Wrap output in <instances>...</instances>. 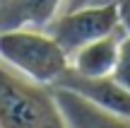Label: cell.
<instances>
[{
  "mask_svg": "<svg viewBox=\"0 0 130 128\" xmlns=\"http://www.w3.org/2000/svg\"><path fill=\"white\" fill-rule=\"evenodd\" d=\"M118 29H123L118 3H106V5H89V7H75L68 12H60L46 32L56 39L58 46L70 58V53H75L79 46L94 41V39L108 36Z\"/></svg>",
  "mask_w": 130,
  "mask_h": 128,
  "instance_id": "3",
  "label": "cell"
},
{
  "mask_svg": "<svg viewBox=\"0 0 130 128\" xmlns=\"http://www.w3.org/2000/svg\"><path fill=\"white\" fill-rule=\"evenodd\" d=\"M118 10H121V24L125 32H130V0H121L118 3Z\"/></svg>",
  "mask_w": 130,
  "mask_h": 128,
  "instance_id": "10",
  "label": "cell"
},
{
  "mask_svg": "<svg viewBox=\"0 0 130 128\" xmlns=\"http://www.w3.org/2000/svg\"><path fill=\"white\" fill-rule=\"evenodd\" d=\"M0 63L31 82L51 87L68 68V53L41 29L0 32Z\"/></svg>",
  "mask_w": 130,
  "mask_h": 128,
  "instance_id": "2",
  "label": "cell"
},
{
  "mask_svg": "<svg viewBox=\"0 0 130 128\" xmlns=\"http://www.w3.org/2000/svg\"><path fill=\"white\" fill-rule=\"evenodd\" d=\"M51 92L70 128H130V119L99 109L77 92L63 90V87H51Z\"/></svg>",
  "mask_w": 130,
  "mask_h": 128,
  "instance_id": "5",
  "label": "cell"
},
{
  "mask_svg": "<svg viewBox=\"0 0 130 128\" xmlns=\"http://www.w3.org/2000/svg\"><path fill=\"white\" fill-rule=\"evenodd\" d=\"M51 87H63V90L77 92L79 97H84L87 102L96 104L99 109H106V111H111V114L130 119V90H125V87L118 80H113L111 75L84 77V75H79V73L65 68Z\"/></svg>",
  "mask_w": 130,
  "mask_h": 128,
  "instance_id": "4",
  "label": "cell"
},
{
  "mask_svg": "<svg viewBox=\"0 0 130 128\" xmlns=\"http://www.w3.org/2000/svg\"><path fill=\"white\" fill-rule=\"evenodd\" d=\"M0 128H70L51 87L31 82L0 63Z\"/></svg>",
  "mask_w": 130,
  "mask_h": 128,
  "instance_id": "1",
  "label": "cell"
},
{
  "mask_svg": "<svg viewBox=\"0 0 130 128\" xmlns=\"http://www.w3.org/2000/svg\"><path fill=\"white\" fill-rule=\"evenodd\" d=\"M65 0H0V32L10 29H41L63 12Z\"/></svg>",
  "mask_w": 130,
  "mask_h": 128,
  "instance_id": "6",
  "label": "cell"
},
{
  "mask_svg": "<svg viewBox=\"0 0 130 128\" xmlns=\"http://www.w3.org/2000/svg\"><path fill=\"white\" fill-rule=\"evenodd\" d=\"M125 34V29L108 34V36L94 39V41L79 46L75 53H70L68 58V68L84 77H101V75H111L113 65L118 58V46H121V36Z\"/></svg>",
  "mask_w": 130,
  "mask_h": 128,
  "instance_id": "7",
  "label": "cell"
},
{
  "mask_svg": "<svg viewBox=\"0 0 130 128\" xmlns=\"http://www.w3.org/2000/svg\"><path fill=\"white\" fill-rule=\"evenodd\" d=\"M113 80H118L125 90H130V32L121 36V46H118V58L111 73Z\"/></svg>",
  "mask_w": 130,
  "mask_h": 128,
  "instance_id": "8",
  "label": "cell"
},
{
  "mask_svg": "<svg viewBox=\"0 0 130 128\" xmlns=\"http://www.w3.org/2000/svg\"><path fill=\"white\" fill-rule=\"evenodd\" d=\"M106 3H121V0H65L63 12L75 10V7H89V5H106Z\"/></svg>",
  "mask_w": 130,
  "mask_h": 128,
  "instance_id": "9",
  "label": "cell"
}]
</instances>
